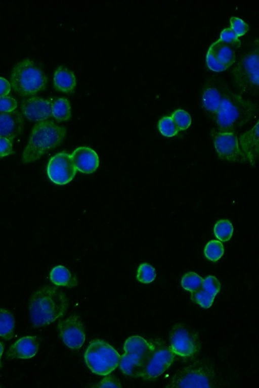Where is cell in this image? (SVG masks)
Returning a JSON list of instances; mask_svg holds the SVG:
<instances>
[{"mask_svg":"<svg viewBox=\"0 0 259 388\" xmlns=\"http://www.w3.org/2000/svg\"><path fill=\"white\" fill-rule=\"evenodd\" d=\"M156 275L155 268L149 263H144L139 265L136 277L140 282L149 283L155 279Z\"/></svg>","mask_w":259,"mask_h":388,"instance_id":"obj_30","label":"cell"},{"mask_svg":"<svg viewBox=\"0 0 259 388\" xmlns=\"http://www.w3.org/2000/svg\"><path fill=\"white\" fill-rule=\"evenodd\" d=\"M48 78L34 61L23 59L13 68L10 84L13 89L22 96L32 95L47 87Z\"/></svg>","mask_w":259,"mask_h":388,"instance_id":"obj_4","label":"cell"},{"mask_svg":"<svg viewBox=\"0 0 259 388\" xmlns=\"http://www.w3.org/2000/svg\"><path fill=\"white\" fill-rule=\"evenodd\" d=\"M47 171L49 179L58 185L70 182L77 172L71 155L65 152L59 153L51 158Z\"/></svg>","mask_w":259,"mask_h":388,"instance_id":"obj_12","label":"cell"},{"mask_svg":"<svg viewBox=\"0 0 259 388\" xmlns=\"http://www.w3.org/2000/svg\"><path fill=\"white\" fill-rule=\"evenodd\" d=\"M227 85L220 82H212L206 85L202 94V106L208 112L215 115L217 113Z\"/></svg>","mask_w":259,"mask_h":388,"instance_id":"obj_19","label":"cell"},{"mask_svg":"<svg viewBox=\"0 0 259 388\" xmlns=\"http://www.w3.org/2000/svg\"><path fill=\"white\" fill-rule=\"evenodd\" d=\"M66 129L50 120L38 122L33 127L22 155V162L30 163L39 159L59 146L66 135Z\"/></svg>","mask_w":259,"mask_h":388,"instance_id":"obj_3","label":"cell"},{"mask_svg":"<svg viewBox=\"0 0 259 388\" xmlns=\"http://www.w3.org/2000/svg\"><path fill=\"white\" fill-rule=\"evenodd\" d=\"M97 387H121L118 378L113 375H109L104 377L101 381L94 386Z\"/></svg>","mask_w":259,"mask_h":388,"instance_id":"obj_37","label":"cell"},{"mask_svg":"<svg viewBox=\"0 0 259 388\" xmlns=\"http://www.w3.org/2000/svg\"><path fill=\"white\" fill-rule=\"evenodd\" d=\"M158 128L160 133L167 137L175 136L179 132L170 116L162 117L158 122Z\"/></svg>","mask_w":259,"mask_h":388,"instance_id":"obj_28","label":"cell"},{"mask_svg":"<svg viewBox=\"0 0 259 388\" xmlns=\"http://www.w3.org/2000/svg\"><path fill=\"white\" fill-rule=\"evenodd\" d=\"M153 348L139 374L145 380L154 379L163 373L175 360V354L159 340L152 341Z\"/></svg>","mask_w":259,"mask_h":388,"instance_id":"obj_9","label":"cell"},{"mask_svg":"<svg viewBox=\"0 0 259 388\" xmlns=\"http://www.w3.org/2000/svg\"><path fill=\"white\" fill-rule=\"evenodd\" d=\"M69 101L66 98H58L52 102V116L58 122L66 121L71 116Z\"/></svg>","mask_w":259,"mask_h":388,"instance_id":"obj_23","label":"cell"},{"mask_svg":"<svg viewBox=\"0 0 259 388\" xmlns=\"http://www.w3.org/2000/svg\"><path fill=\"white\" fill-rule=\"evenodd\" d=\"M84 358L87 366L93 373L106 376L119 366L120 355L105 341L96 339L90 343Z\"/></svg>","mask_w":259,"mask_h":388,"instance_id":"obj_6","label":"cell"},{"mask_svg":"<svg viewBox=\"0 0 259 388\" xmlns=\"http://www.w3.org/2000/svg\"><path fill=\"white\" fill-rule=\"evenodd\" d=\"M17 107V102L15 99L10 96L0 97V112H11L14 111Z\"/></svg>","mask_w":259,"mask_h":388,"instance_id":"obj_36","label":"cell"},{"mask_svg":"<svg viewBox=\"0 0 259 388\" xmlns=\"http://www.w3.org/2000/svg\"><path fill=\"white\" fill-rule=\"evenodd\" d=\"M11 85L6 78L0 77V97L7 96L10 92Z\"/></svg>","mask_w":259,"mask_h":388,"instance_id":"obj_39","label":"cell"},{"mask_svg":"<svg viewBox=\"0 0 259 388\" xmlns=\"http://www.w3.org/2000/svg\"><path fill=\"white\" fill-rule=\"evenodd\" d=\"M50 278L51 282L57 286L71 288L77 285L76 277L62 265L56 266L51 270Z\"/></svg>","mask_w":259,"mask_h":388,"instance_id":"obj_22","label":"cell"},{"mask_svg":"<svg viewBox=\"0 0 259 388\" xmlns=\"http://www.w3.org/2000/svg\"><path fill=\"white\" fill-rule=\"evenodd\" d=\"M39 342L36 336H25L12 344L6 352L7 359H29L37 353Z\"/></svg>","mask_w":259,"mask_h":388,"instance_id":"obj_17","label":"cell"},{"mask_svg":"<svg viewBox=\"0 0 259 388\" xmlns=\"http://www.w3.org/2000/svg\"><path fill=\"white\" fill-rule=\"evenodd\" d=\"M208 49L221 63L228 68L235 61V49L220 39L212 43Z\"/></svg>","mask_w":259,"mask_h":388,"instance_id":"obj_21","label":"cell"},{"mask_svg":"<svg viewBox=\"0 0 259 388\" xmlns=\"http://www.w3.org/2000/svg\"><path fill=\"white\" fill-rule=\"evenodd\" d=\"M214 298V296L207 293L202 287L195 292H191V299L192 301L203 308L210 307Z\"/></svg>","mask_w":259,"mask_h":388,"instance_id":"obj_31","label":"cell"},{"mask_svg":"<svg viewBox=\"0 0 259 388\" xmlns=\"http://www.w3.org/2000/svg\"><path fill=\"white\" fill-rule=\"evenodd\" d=\"M220 39L234 49L239 47L241 44L238 37L231 28H227L223 30L220 34Z\"/></svg>","mask_w":259,"mask_h":388,"instance_id":"obj_33","label":"cell"},{"mask_svg":"<svg viewBox=\"0 0 259 388\" xmlns=\"http://www.w3.org/2000/svg\"><path fill=\"white\" fill-rule=\"evenodd\" d=\"M71 156L76 169L81 173H92L99 167L98 155L89 147H78L72 152Z\"/></svg>","mask_w":259,"mask_h":388,"instance_id":"obj_16","label":"cell"},{"mask_svg":"<svg viewBox=\"0 0 259 388\" xmlns=\"http://www.w3.org/2000/svg\"><path fill=\"white\" fill-rule=\"evenodd\" d=\"M68 306L66 295L58 287L47 285L39 288L31 295L28 304L33 326L50 325L65 313Z\"/></svg>","mask_w":259,"mask_h":388,"instance_id":"obj_1","label":"cell"},{"mask_svg":"<svg viewBox=\"0 0 259 388\" xmlns=\"http://www.w3.org/2000/svg\"><path fill=\"white\" fill-rule=\"evenodd\" d=\"M4 344L3 342L0 341V369L2 367V356L4 352Z\"/></svg>","mask_w":259,"mask_h":388,"instance_id":"obj_40","label":"cell"},{"mask_svg":"<svg viewBox=\"0 0 259 388\" xmlns=\"http://www.w3.org/2000/svg\"><path fill=\"white\" fill-rule=\"evenodd\" d=\"M214 370L203 360H199L179 369L170 378L166 387H206L213 386Z\"/></svg>","mask_w":259,"mask_h":388,"instance_id":"obj_5","label":"cell"},{"mask_svg":"<svg viewBox=\"0 0 259 388\" xmlns=\"http://www.w3.org/2000/svg\"><path fill=\"white\" fill-rule=\"evenodd\" d=\"M224 253V249L222 243L217 240H212L208 242L204 250L205 256L213 262L219 260Z\"/></svg>","mask_w":259,"mask_h":388,"instance_id":"obj_27","label":"cell"},{"mask_svg":"<svg viewBox=\"0 0 259 388\" xmlns=\"http://www.w3.org/2000/svg\"><path fill=\"white\" fill-rule=\"evenodd\" d=\"M153 348L152 341L139 335L127 338L123 346L124 353L120 356L119 368L123 373L132 377H139L145 360Z\"/></svg>","mask_w":259,"mask_h":388,"instance_id":"obj_7","label":"cell"},{"mask_svg":"<svg viewBox=\"0 0 259 388\" xmlns=\"http://www.w3.org/2000/svg\"><path fill=\"white\" fill-rule=\"evenodd\" d=\"M256 112L254 103L234 93L227 86L214 119L219 131L234 132L250 121Z\"/></svg>","mask_w":259,"mask_h":388,"instance_id":"obj_2","label":"cell"},{"mask_svg":"<svg viewBox=\"0 0 259 388\" xmlns=\"http://www.w3.org/2000/svg\"><path fill=\"white\" fill-rule=\"evenodd\" d=\"M221 285L214 276L208 275L203 280L201 287L209 294L215 297L221 289Z\"/></svg>","mask_w":259,"mask_h":388,"instance_id":"obj_32","label":"cell"},{"mask_svg":"<svg viewBox=\"0 0 259 388\" xmlns=\"http://www.w3.org/2000/svg\"><path fill=\"white\" fill-rule=\"evenodd\" d=\"M231 28L238 37L244 35L248 30L249 26L241 19L232 17L230 19Z\"/></svg>","mask_w":259,"mask_h":388,"instance_id":"obj_34","label":"cell"},{"mask_svg":"<svg viewBox=\"0 0 259 388\" xmlns=\"http://www.w3.org/2000/svg\"><path fill=\"white\" fill-rule=\"evenodd\" d=\"M23 127V119L19 112H0V136L13 141L21 133Z\"/></svg>","mask_w":259,"mask_h":388,"instance_id":"obj_18","label":"cell"},{"mask_svg":"<svg viewBox=\"0 0 259 388\" xmlns=\"http://www.w3.org/2000/svg\"><path fill=\"white\" fill-rule=\"evenodd\" d=\"M206 62L208 68L214 72L223 71L228 67L221 63L208 49L206 56Z\"/></svg>","mask_w":259,"mask_h":388,"instance_id":"obj_35","label":"cell"},{"mask_svg":"<svg viewBox=\"0 0 259 388\" xmlns=\"http://www.w3.org/2000/svg\"><path fill=\"white\" fill-rule=\"evenodd\" d=\"M53 80L54 88L66 93L72 92L76 85L74 73L63 65L59 66L56 69Z\"/></svg>","mask_w":259,"mask_h":388,"instance_id":"obj_20","label":"cell"},{"mask_svg":"<svg viewBox=\"0 0 259 388\" xmlns=\"http://www.w3.org/2000/svg\"><path fill=\"white\" fill-rule=\"evenodd\" d=\"M52 102L40 97L32 96L22 101L21 109L29 121H43L52 116Z\"/></svg>","mask_w":259,"mask_h":388,"instance_id":"obj_14","label":"cell"},{"mask_svg":"<svg viewBox=\"0 0 259 388\" xmlns=\"http://www.w3.org/2000/svg\"><path fill=\"white\" fill-rule=\"evenodd\" d=\"M57 329L64 344L70 349L80 348L85 341L83 323L77 315H71L60 321L57 325Z\"/></svg>","mask_w":259,"mask_h":388,"instance_id":"obj_13","label":"cell"},{"mask_svg":"<svg viewBox=\"0 0 259 388\" xmlns=\"http://www.w3.org/2000/svg\"><path fill=\"white\" fill-rule=\"evenodd\" d=\"M12 142L7 138L0 136V158L13 153Z\"/></svg>","mask_w":259,"mask_h":388,"instance_id":"obj_38","label":"cell"},{"mask_svg":"<svg viewBox=\"0 0 259 388\" xmlns=\"http://www.w3.org/2000/svg\"><path fill=\"white\" fill-rule=\"evenodd\" d=\"M233 227L228 219L218 221L214 226V233L219 240L223 241L229 240L232 236Z\"/></svg>","mask_w":259,"mask_h":388,"instance_id":"obj_25","label":"cell"},{"mask_svg":"<svg viewBox=\"0 0 259 388\" xmlns=\"http://www.w3.org/2000/svg\"><path fill=\"white\" fill-rule=\"evenodd\" d=\"M170 117L179 131L187 129L192 123L191 116L183 109L176 110Z\"/></svg>","mask_w":259,"mask_h":388,"instance_id":"obj_29","label":"cell"},{"mask_svg":"<svg viewBox=\"0 0 259 388\" xmlns=\"http://www.w3.org/2000/svg\"><path fill=\"white\" fill-rule=\"evenodd\" d=\"M169 340L171 351L182 357H190L200 348L198 334L183 323L175 324L170 331Z\"/></svg>","mask_w":259,"mask_h":388,"instance_id":"obj_10","label":"cell"},{"mask_svg":"<svg viewBox=\"0 0 259 388\" xmlns=\"http://www.w3.org/2000/svg\"><path fill=\"white\" fill-rule=\"evenodd\" d=\"M233 77L235 84L243 93H255L258 89V50L244 54L234 67Z\"/></svg>","mask_w":259,"mask_h":388,"instance_id":"obj_8","label":"cell"},{"mask_svg":"<svg viewBox=\"0 0 259 388\" xmlns=\"http://www.w3.org/2000/svg\"><path fill=\"white\" fill-rule=\"evenodd\" d=\"M203 279L194 272H189L182 278L181 285L185 290L195 292L201 287Z\"/></svg>","mask_w":259,"mask_h":388,"instance_id":"obj_26","label":"cell"},{"mask_svg":"<svg viewBox=\"0 0 259 388\" xmlns=\"http://www.w3.org/2000/svg\"><path fill=\"white\" fill-rule=\"evenodd\" d=\"M211 135L219 158L234 163H242L247 161L235 132H221L212 129Z\"/></svg>","mask_w":259,"mask_h":388,"instance_id":"obj_11","label":"cell"},{"mask_svg":"<svg viewBox=\"0 0 259 388\" xmlns=\"http://www.w3.org/2000/svg\"><path fill=\"white\" fill-rule=\"evenodd\" d=\"M259 122L238 137L240 147L247 161L255 166L259 155Z\"/></svg>","mask_w":259,"mask_h":388,"instance_id":"obj_15","label":"cell"},{"mask_svg":"<svg viewBox=\"0 0 259 388\" xmlns=\"http://www.w3.org/2000/svg\"><path fill=\"white\" fill-rule=\"evenodd\" d=\"M15 320L9 310L0 308V337L10 340L14 335Z\"/></svg>","mask_w":259,"mask_h":388,"instance_id":"obj_24","label":"cell"}]
</instances>
